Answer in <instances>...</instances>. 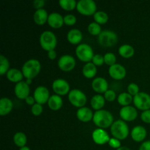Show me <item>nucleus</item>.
Masks as SVG:
<instances>
[{"label": "nucleus", "mask_w": 150, "mask_h": 150, "mask_svg": "<svg viewBox=\"0 0 150 150\" xmlns=\"http://www.w3.org/2000/svg\"><path fill=\"white\" fill-rule=\"evenodd\" d=\"M92 120L94 123L100 128H107L114 123L113 115L106 110H98L95 111Z\"/></svg>", "instance_id": "nucleus-1"}, {"label": "nucleus", "mask_w": 150, "mask_h": 150, "mask_svg": "<svg viewBox=\"0 0 150 150\" xmlns=\"http://www.w3.org/2000/svg\"><path fill=\"white\" fill-rule=\"evenodd\" d=\"M40 69V62L38 59H32L24 63L22 67V73L26 79H32L38 76Z\"/></svg>", "instance_id": "nucleus-2"}, {"label": "nucleus", "mask_w": 150, "mask_h": 150, "mask_svg": "<svg viewBox=\"0 0 150 150\" xmlns=\"http://www.w3.org/2000/svg\"><path fill=\"white\" fill-rule=\"evenodd\" d=\"M111 133L114 138L122 140L126 139L129 134V127L124 120H118L114 122L111 126Z\"/></svg>", "instance_id": "nucleus-3"}, {"label": "nucleus", "mask_w": 150, "mask_h": 150, "mask_svg": "<svg viewBox=\"0 0 150 150\" xmlns=\"http://www.w3.org/2000/svg\"><path fill=\"white\" fill-rule=\"evenodd\" d=\"M40 43L41 47L45 51L54 50L57 44V37L51 31H45L40 37Z\"/></svg>", "instance_id": "nucleus-4"}, {"label": "nucleus", "mask_w": 150, "mask_h": 150, "mask_svg": "<svg viewBox=\"0 0 150 150\" xmlns=\"http://www.w3.org/2000/svg\"><path fill=\"white\" fill-rule=\"evenodd\" d=\"M98 43L103 47L114 46L118 41L117 35L113 31L104 30L98 37Z\"/></svg>", "instance_id": "nucleus-5"}, {"label": "nucleus", "mask_w": 150, "mask_h": 150, "mask_svg": "<svg viewBox=\"0 0 150 150\" xmlns=\"http://www.w3.org/2000/svg\"><path fill=\"white\" fill-rule=\"evenodd\" d=\"M76 54L79 59L86 62H89L92 60L95 56L92 48L86 43H82L78 45L76 49Z\"/></svg>", "instance_id": "nucleus-6"}, {"label": "nucleus", "mask_w": 150, "mask_h": 150, "mask_svg": "<svg viewBox=\"0 0 150 150\" xmlns=\"http://www.w3.org/2000/svg\"><path fill=\"white\" fill-rule=\"evenodd\" d=\"M76 8L81 14L91 16L96 13L97 5L93 0H80L78 1Z\"/></svg>", "instance_id": "nucleus-7"}, {"label": "nucleus", "mask_w": 150, "mask_h": 150, "mask_svg": "<svg viewBox=\"0 0 150 150\" xmlns=\"http://www.w3.org/2000/svg\"><path fill=\"white\" fill-rule=\"evenodd\" d=\"M69 101L74 106L82 108L86 103V96L82 91L79 89H72L68 93Z\"/></svg>", "instance_id": "nucleus-8"}, {"label": "nucleus", "mask_w": 150, "mask_h": 150, "mask_svg": "<svg viewBox=\"0 0 150 150\" xmlns=\"http://www.w3.org/2000/svg\"><path fill=\"white\" fill-rule=\"evenodd\" d=\"M133 103L136 108L146 111L150 108V95L146 92H141L133 97Z\"/></svg>", "instance_id": "nucleus-9"}, {"label": "nucleus", "mask_w": 150, "mask_h": 150, "mask_svg": "<svg viewBox=\"0 0 150 150\" xmlns=\"http://www.w3.org/2000/svg\"><path fill=\"white\" fill-rule=\"evenodd\" d=\"M58 66L63 71H70L76 66V59L70 55H63L59 59Z\"/></svg>", "instance_id": "nucleus-10"}, {"label": "nucleus", "mask_w": 150, "mask_h": 150, "mask_svg": "<svg viewBox=\"0 0 150 150\" xmlns=\"http://www.w3.org/2000/svg\"><path fill=\"white\" fill-rule=\"evenodd\" d=\"M53 90L58 95H64L70 92V84L64 79H56L52 83Z\"/></svg>", "instance_id": "nucleus-11"}, {"label": "nucleus", "mask_w": 150, "mask_h": 150, "mask_svg": "<svg viewBox=\"0 0 150 150\" xmlns=\"http://www.w3.org/2000/svg\"><path fill=\"white\" fill-rule=\"evenodd\" d=\"M34 98L37 103L44 104L49 100V91L45 86H40L35 89L34 92Z\"/></svg>", "instance_id": "nucleus-12"}, {"label": "nucleus", "mask_w": 150, "mask_h": 150, "mask_svg": "<svg viewBox=\"0 0 150 150\" xmlns=\"http://www.w3.org/2000/svg\"><path fill=\"white\" fill-rule=\"evenodd\" d=\"M120 117L125 121H133L137 118L138 112L135 107L131 105L123 106L120 111Z\"/></svg>", "instance_id": "nucleus-13"}, {"label": "nucleus", "mask_w": 150, "mask_h": 150, "mask_svg": "<svg viewBox=\"0 0 150 150\" xmlns=\"http://www.w3.org/2000/svg\"><path fill=\"white\" fill-rule=\"evenodd\" d=\"M92 139L97 144L103 145L108 143L111 138L105 130L98 128L94 130L92 133Z\"/></svg>", "instance_id": "nucleus-14"}, {"label": "nucleus", "mask_w": 150, "mask_h": 150, "mask_svg": "<svg viewBox=\"0 0 150 150\" xmlns=\"http://www.w3.org/2000/svg\"><path fill=\"white\" fill-rule=\"evenodd\" d=\"M29 84L26 83V81H20L16 83L15 86V94L16 97L19 99H26L28 96H29Z\"/></svg>", "instance_id": "nucleus-15"}, {"label": "nucleus", "mask_w": 150, "mask_h": 150, "mask_svg": "<svg viewBox=\"0 0 150 150\" xmlns=\"http://www.w3.org/2000/svg\"><path fill=\"white\" fill-rule=\"evenodd\" d=\"M108 73L111 78L117 80H121L124 79L126 76L125 68L120 64H115L114 65L110 66L108 69Z\"/></svg>", "instance_id": "nucleus-16"}, {"label": "nucleus", "mask_w": 150, "mask_h": 150, "mask_svg": "<svg viewBox=\"0 0 150 150\" xmlns=\"http://www.w3.org/2000/svg\"><path fill=\"white\" fill-rule=\"evenodd\" d=\"M92 89L98 93H105L108 90V84L104 78H95L92 83Z\"/></svg>", "instance_id": "nucleus-17"}, {"label": "nucleus", "mask_w": 150, "mask_h": 150, "mask_svg": "<svg viewBox=\"0 0 150 150\" xmlns=\"http://www.w3.org/2000/svg\"><path fill=\"white\" fill-rule=\"evenodd\" d=\"M146 136V130L144 127L138 125L133 127L131 130V137L135 142H141L145 139Z\"/></svg>", "instance_id": "nucleus-18"}, {"label": "nucleus", "mask_w": 150, "mask_h": 150, "mask_svg": "<svg viewBox=\"0 0 150 150\" xmlns=\"http://www.w3.org/2000/svg\"><path fill=\"white\" fill-rule=\"evenodd\" d=\"M48 23L51 27L57 29L61 27L64 23V17L58 13H52L48 16Z\"/></svg>", "instance_id": "nucleus-19"}, {"label": "nucleus", "mask_w": 150, "mask_h": 150, "mask_svg": "<svg viewBox=\"0 0 150 150\" xmlns=\"http://www.w3.org/2000/svg\"><path fill=\"white\" fill-rule=\"evenodd\" d=\"M76 116L79 120L83 122H86L90 121L91 120L93 119L94 114L90 108L83 106L78 110Z\"/></svg>", "instance_id": "nucleus-20"}, {"label": "nucleus", "mask_w": 150, "mask_h": 150, "mask_svg": "<svg viewBox=\"0 0 150 150\" xmlns=\"http://www.w3.org/2000/svg\"><path fill=\"white\" fill-rule=\"evenodd\" d=\"M34 21L38 25H43L46 21H48V12L45 9L37 10L33 16Z\"/></svg>", "instance_id": "nucleus-21"}, {"label": "nucleus", "mask_w": 150, "mask_h": 150, "mask_svg": "<svg viewBox=\"0 0 150 150\" xmlns=\"http://www.w3.org/2000/svg\"><path fill=\"white\" fill-rule=\"evenodd\" d=\"M67 40L72 44H78L83 38L82 32L78 29H70L67 33Z\"/></svg>", "instance_id": "nucleus-22"}, {"label": "nucleus", "mask_w": 150, "mask_h": 150, "mask_svg": "<svg viewBox=\"0 0 150 150\" xmlns=\"http://www.w3.org/2000/svg\"><path fill=\"white\" fill-rule=\"evenodd\" d=\"M13 103L10 99L7 98H1L0 100V115L4 116L9 114L13 109Z\"/></svg>", "instance_id": "nucleus-23"}, {"label": "nucleus", "mask_w": 150, "mask_h": 150, "mask_svg": "<svg viewBox=\"0 0 150 150\" xmlns=\"http://www.w3.org/2000/svg\"><path fill=\"white\" fill-rule=\"evenodd\" d=\"M24 77L23 73L21 70L16 68H12L8 70L7 73V78L8 80L12 82H18L22 81V79Z\"/></svg>", "instance_id": "nucleus-24"}, {"label": "nucleus", "mask_w": 150, "mask_h": 150, "mask_svg": "<svg viewBox=\"0 0 150 150\" xmlns=\"http://www.w3.org/2000/svg\"><path fill=\"white\" fill-rule=\"evenodd\" d=\"M48 105L51 109L54 111L59 110L63 105V101L61 97L58 95H54L50 97L48 101Z\"/></svg>", "instance_id": "nucleus-25"}, {"label": "nucleus", "mask_w": 150, "mask_h": 150, "mask_svg": "<svg viewBox=\"0 0 150 150\" xmlns=\"http://www.w3.org/2000/svg\"><path fill=\"white\" fill-rule=\"evenodd\" d=\"M83 76L88 79H92L96 75L97 73V67L95 64L92 62H87L83 67L82 70Z\"/></svg>", "instance_id": "nucleus-26"}, {"label": "nucleus", "mask_w": 150, "mask_h": 150, "mask_svg": "<svg viewBox=\"0 0 150 150\" xmlns=\"http://www.w3.org/2000/svg\"><path fill=\"white\" fill-rule=\"evenodd\" d=\"M105 105V98L101 95H95L91 99V105L94 109L100 110Z\"/></svg>", "instance_id": "nucleus-27"}, {"label": "nucleus", "mask_w": 150, "mask_h": 150, "mask_svg": "<svg viewBox=\"0 0 150 150\" xmlns=\"http://www.w3.org/2000/svg\"><path fill=\"white\" fill-rule=\"evenodd\" d=\"M119 53L124 58H130V57L133 56L135 53V50L132 45L125 44V45H122L120 47Z\"/></svg>", "instance_id": "nucleus-28"}, {"label": "nucleus", "mask_w": 150, "mask_h": 150, "mask_svg": "<svg viewBox=\"0 0 150 150\" xmlns=\"http://www.w3.org/2000/svg\"><path fill=\"white\" fill-rule=\"evenodd\" d=\"M13 140H14V142L16 146H18L20 148L25 146L26 142H27L26 135L23 133H21V132H18V133H16L14 135Z\"/></svg>", "instance_id": "nucleus-29"}, {"label": "nucleus", "mask_w": 150, "mask_h": 150, "mask_svg": "<svg viewBox=\"0 0 150 150\" xmlns=\"http://www.w3.org/2000/svg\"><path fill=\"white\" fill-rule=\"evenodd\" d=\"M118 103L122 105L127 106L129 104L131 103L132 101H133V98L130 94L127 92H123V93L120 94L117 98Z\"/></svg>", "instance_id": "nucleus-30"}, {"label": "nucleus", "mask_w": 150, "mask_h": 150, "mask_svg": "<svg viewBox=\"0 0 150 150\" xmlns=\"http://www.w3.org/2000/svg\"><path fill=\"white\" fill-rule=\"evenodd\" d=\"M94 19L95 22L99 24H104L108 20V16L106 13L103 11H98L94 15Z\"/></svg>", "instance_id": "nucleus-31"}, {"label": "nucleus", "mask_w": 150, "mask_h": 150, "mask_svg": "<svg viewBox=\"0 0 150 150\" xmlns=\"http://www.w3.org/2000/svg\"><path fill=\"white\" fill-rule=\"evenodd\" d=\"M10 67V62L8 59L3 55L0 56V74L2 76L4 73H7Z\"/></svg>", "instance_id": "nucleus-32"}, {"label": "nucleus", "mask_w": 150, "mask_h": 150, "mask_svg": "<svg viewBox=\"0 0 150 150\" xmlns=\"http://www.w3.org/2000/svg\"><path fill=\"white\" fill-rule=\"evenodd\" d=\"M59 3L60 6L66 10H72L77 6V3L75 0H60Z\"/></svg>", "instance_id": "nucleus-33"}, {"label": "nucleus", "mask_w": 150, "mask_h": 150, "mask_svg": "<svg viewBox=\"0 0 150 150\" xmlns=\"http://www.w3.org/2000/svg\"><path fill=\"white\" fill-rule=\"evenodd\" d=\"M88 31L92 35H99L101 33L100 25L96 22H92L88 26Z\"/></svg>", "instance_id": "nucleus-34"}, {"label": "nucleus", "mask_w": 150, "mask_h": 150, "mask_svg": "<svg viewBox=\"0 0 150 150\" xmlns=\"http://www.w3.org/2000/svg\"><path fill=\"white\" fill-rule=\"evenodd\" d=\"M104 60H105V64L111 66L116 64L117 58H116V56L113 53H107L104 56Z\"/></svg>", "instance_id": "nucleus-35"}, {"label": "nucleus", "mask_w": 150, "mask_h": 150, "mask_svg": "<svg viewBox=\"0 0 150 150\" xmlns=\"http://www.w3.org/2000/svg\"><path fill=\"white\" fill-rule=\"evenodd\" d=\"M76 17L74 15L67 14L64 17V23L68 26H72L76 23Z\"/></svg>", "instance_id": "nucleus-36"}, {"label": "nucleus", "mask_w": 150, "mask_h": 150, "mask_svg": "<svg viewBox=\"0 0 150 150\" xmlns=\"http://www.w3.org/2000/svg\"><path fill=\"white\" fill-rule=\"evenodd\" d=\"M127 91H128V93L130 94L132 96H135V95H137L138 93H139V87L136 83H131L128 85L127 86Z\"/></svg>", "instance_id": "nucleus-37"}, {"label": "nucleus", "mask_w": 150, "mask_h": 150, "mask_svg": "<svg viewBox=\"0 0 150 150\" xmlns=\"http://www.w3.org/2000/svg\"><path fill=\"white\" fill-rule=\"evenodd\" d=\"M104 98L106 100L109 101V102H112L117 98V95H116V92H114V90H111V89H109V90H107L106 92L104 93Z\"/></svg>", "instance_id": "nucleus-38"}, {"label": "nucleus", "mask_w": 150, "mask_h": 150, "mask_svg": "<svg viewBox=\"0 0 150 150\" xmlns=\"http://www.w3.org/2000/svg\"><path fill=\"white\" fill-rule=\"evenodd\" d=\"M92 62H93V64L97 66L103 65V63L105 62L104 57H103L100 54H95V55L94 56L93 59H92Z\"/></svg>", "instance_id": "nucleus-39"}, {"label": "nucleus", "mask_w": 150, "mask_h": 150, "mask_svg": "<svg viewBox=\"0 0 150 150\" xmlns=\"http://www.w3.org/2000/svg\"><path fill=\"white\" fill-rule=\"evenodd\" d=\"M42 110H43V108L42 105L39 103H35L32 107V112L35 116H39L40 114H42Z\"/></svg>", "instance_id": "nucleus-40"}, {"label": "nucleus", "mask_w": 150, "mask_h": 150, "mask_svg": "<svg viewBox=\"0 0 150 150\" xmlns=\"http://www.w3.org/2000/svg\"><path fill=\"white\" fill-rule=\"evenodd\" d=\"M108 144L111 147L114 148V149H119L120 147H121V142H120V140L116 138H111L109 142H108Z\"/></svg>", "instance_id": "nucleus-41"}, {"label": "nucleus", "mask_w": 150, "mask_h": 150, "mask_svg": "<svg viewBox=\"0 0 150 150\" xmlns=\"http://www.w3.org/2000/svg\"><path fill=\"white\" fill-rule=\"evenodd\" d=\"M141 119L146 123H150V109L144 111L141 114Z\"/></svg>", "instance_id": "nucleus-42"}, {"label": "nucleus", "mask_w": 150, "mask_h": 150, "mask_svg": "<svg viewBox=\"0 0 150 150\" xmlns=\"http://www.w3.org/2000/svg\"><path fill=\"white\" fill-rule=\"evenodd\" d=\"M45 3L44 0H35L33 1V6L35 8L40 10V9H42V7L45 5Z\"/></svg>", "instance_id": "nucleus-43"}, {"label": "nucleus", "mask_w": 150, "mask_h": 150, "mask_svg": "<svg viewBox=\"0 0 150 150\" xmlns=\"http://www.w3.org/2000/svg\"><path fill=\"white\" fill-rule=\"evenodd\" d=\"M139 150H150V141H146L141 144Z\"/></svg>", "instance_id": "nucleus-44"}, {"label": "nucleus", "mask_w": 150, "mask_h": 150, "mask_svg": "<svg viewBox=\"0 0 150 150\" xmlns=\"http://www.w3.org/2000/svg\"><path fill=\"white\" fill-rule=\"evenodd\" d=\"M25 100H26V103H27L28 105H35V98H34V97L30 96V95H29V96H28L27 98L25 99Z\"/></svg>", "instance_id": "nucleus-45"}, {"label": "nucleus", "mask_w": 150, "mask_h": 150, "mask_svg": "<svg viewBox=\"0 0 150 150\" xmlns=\"http://www.w3.org/2000/svg\"><path fill=\"white\" fill-rule=\"evenodd\" d=\"M48 57L50 59H55L57 57V52L55 51V50H51V51H48Z\"/></svg>", "instance_id": "nucleus-46"}, {"label": "nucleus", "mask_w": 150, "mask_h": 150, "mask_svg": "<svg viewBox=\"0 0 150 150\" xmlns=\"http://www.w3.org/2000/svg\"><path fill=\"white\" fill-rule=\"evenodd\" d=\"M117 150H130V149H129V148L127 147V146H121V147H120Z\"/></svg>", "instance_id": "nucleus-47"}, {"label": "nucleus", "mask_w": 150, "mask_h": 150, "mask_svg": "<svg viewBox=\"0 0 150 150\" xmlns=\"http://www.w3.org/2000/svg\"><path fill=\"white\" fill-rule=\"evenodd\" d=\"M19 150H30V149H29V147H28V146H23V147H21L20 148V149Z\"/></svg>", "instance_id": "nucleus-48"}, {"label": "nucleus", "mask_w": 150, "mask_h": 150, "mask_svg": "<svg viewBox=\"0 0 150 150\" xmlns=\"http://www.w3.org/2000/svg\"><path fill=\"white\" fill-rule=\"evenodd\" d=\"M26 82L27 84H30V83H32V79H26Z\"/></svg>", "instance_id": "nucleus-49"}]
</instances>
